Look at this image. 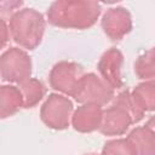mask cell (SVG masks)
<instances>
[{"instance_id":"cell-5","label":"cell","mask_w":155,"mask_h":155,"mask_svg":"<svg viewBox=\"0 0 155 155\" xmlns=\"http://www.w3.org/2000/svg\"><path fill=\"white\" fill-rule=\"evenodd\" d=\"M74 99L81 104L103 107L114 97V88L93 73L85 74L74 93Z\"/></svg>"},{"instance_id":"cell-10","label":"cell","mask_w":155,"mask_h":155,"mask_svg":"<svg viewBox=\"0 0 155 155\" xmlns=\"http://www.w3.org/2000/svg\"><path fill=\"white\" fill-rule=\"evenodd\" d=\"M103 116V109L96 104L80 105L71 116L73 127L82 133L99 130Z\"/></svg>"},{"instance_id":"cell-4","label":"cell","mask_w":155,"mask_h":155,"mask_svg":"<svg viewBox=\"0 0 155 155\" xmlns=\"http://www.w3.org/2000/svg\"><path fill=\"white\" fill-rule=\"evenodd\" d=\"M0 74L2 81L16 82L18 85L30 79L31 61L21 48L11 47L0 58Z\"/></svg>"},{"instance_id":"cell-6","label":"cell","mask_w":155,"mask_h":155,"mask_svg":"<svg viewBox=\"0 0 155 155\" xmlns=\"http://www.w3.org/2000/svg\"><path fill=\"white\" fill-rule=\"evenodd\" d=\"M73 113V103L69 98L52 93L42 104L40 117L42 122L53 130H65L69 126Z\"/></svg>"},{"instance_id":"cell-13","label":"cell","mask_w":155,"mask_h":155,"mask_svg":"<svg viewBox=\"0 0 155 155\" xmlns=\"http://www.w3.org/2000/svg\"><path fill=\"white\" fill-rule=\"evenodd\" d=\"M136 104L143 111L155 110V81H145L134 87L131 93Z\"/></svg>"},{"instance_id":"cell-11","label":"cell","mask_w":155,"mask_h":155,"mask_svg":"<svg viewBox=\"0 0 155 155\" xmlns=\"http://www.w3.org/2000/svg\"><path fill=\"white\" fill-rule=\"evenodd\" d=\"M23 94L18 86L4 85L0 88V115L6 119L16 114L19 108H23Z\"/></svg>"},{"instance_id":"cell-2","label":"cell","mask_w":155,"mask_h":155,"mask_svg":"<svg viewBox=\"0 0 155 155\" xmlns=\"http://www.w3.org/2000/svg\"><path fill=\"white\" fill-rule=\"evenodd\" d=\"M144 116V111L136 104L128 91L117 94L114 103L103 110L99 132L105 136H119L127 131L132 124L139 122Z\"/></svg>"},{"instance_id":"cell-3","label":"cell","mask_w":155,"mask_h":155,"mask_svg":"<svg viewBox=\"0 0 155 155\" xmlns=\"http://www.w3.org/2000/svg\"><path fill=\"white\" fill-rule=\"evenodd\" d=\"M8 31L16 44L34 50L42 40L45 31L44 16L34 8H23L13 13L8 21Z\"/></svg>"},{"instance_id":"cell-1","label":"cell","mask_w":155,"mask_h":155,"mask_svg":"<svg viewBox=\"0 0 155 155\" xmlns=\"http://www.w3.org/2000/svg\"><path fill=\"white\" fill-rule=\"evenodd\" d=\"M101 13V5L94 1H56L47 11V19L61 28L86 29L92 27Z\"/></svg>"},{"instance_id":"cell-16","label":"cell","mask_w":155,"mask_h":155,"mask_svg":"<svg viewBox=\"0 0 155 155\" xmlns=\"http://www.w3.org/2000/svg\"><path fill=\"white\" fill-rule=\"evenodd\" d=\"M102 155H136V153L126 138L107 142L102 150Z\"/></svg>"},{"instance_id":"cell-12","label":"cell","mask_w":155,"mask_h":155,"mask_svg":"<svg viewBox=\"0 0 155 155\" xmlns=\"http://www.w3.org/2000/svg\"><path fill=\"white\" fill-rule=\"evenodd\" d=\"M136 155H155V133L147 126L134 128L127 137Z\"/></svg>"},{"instance_id":"cell-15","label":"cell","mask_w":155,"mask_h":155,"mask_svg":"<svg viewBox=\"0 0 155 155\" xmlns=\"http://www.w3.org/2000/svg\"><path fill=\"white\" fill-rule=\"evenodd\" d=\"M134 73L139 79L155 81V47L145 51L137 58Z\"/></svg>"},{"instance_id":"cell-17","label":"cell","mask_w":155,"mask_h":155,"mask_svg":"<svg viewBox=\"0 0 155 155\" xmlns=\"http://www.w3.org/2000/svg\"><path fill=\"white\" fill-rule=\"evenodd\" d=\"M145 126H147V127H149V128L155 133V116L150 117V119L148 120V122L145 124Z\"/></svg>"},{"instance_id":"cell-8","label":"cell","mask_w":155,"mask_h":155,"mask_svg":"<svg viewBox=\"0 0 155 155\" xmlns=\"http://www.w3.org/2000/svg\"><path fill=\"white\" fill-rule=\"evenodd\" d=\"M102 28L110 40H121L132 29V18L130 12L124 7L109 8L103 16Z\"/></svg>"},{"instance_id":"cell-18","label":"cell","mask_w":155,"mask_h":155,"mask_svg":"<svg viewBox=\"0 0 155 155\" xmlns=\"http://www.w3.org/2000/svg\"><path fill=\"white\" fill-rule=\"evenodd\" d=\"M85 155H98V154H96V153H91V154H85Z\"/></svg>"},{"instance_id":"cell-9","label":"cell","mask_w":155,"mask_h":155,"mask_svg":"<svg viewBox=\"0 0 155 155\" xmlns=\"http://www.w3.org/2000/svg\"><path fill=\"white\" fill-rule=\"evenodd\" d=\"M122 62L124 56L115 47H111L107 52H104L98 62V70L102 75V79L108 82L114 90L121 88L124 86V81L121 78Z\"/></svg>"},{"instance_id":"cell-14","label":"cell","mask_w":155,"mask_h":155,"mask_svg":"<svg viewBox=\"0 0 155 155\" xmlns=\"http://www.w3.org/2000/svg\"><path fill=\"white\" fill-rule=\"evenodd\" d=\"M18 87L23 94V101H24L23 108L35 107L46 93V88L44 84L38 79H33V78L18 85Z\"/></svg>"},{"instance_id":"cell-7","label":"cell","mask_w":155,"mask_h":155,"mask_svg":"<svg viewBox=\"0 0 155 155\" xmlns=\"http://www.w3.org/2000/svg\"><path fill=\"white\" fill-rule=\"evenodd\" d=\"M84 75L85 71L80 64L62 61L52 68L50 73V85L53 90L73 97Z\"/></svg>"}]
</instances>
